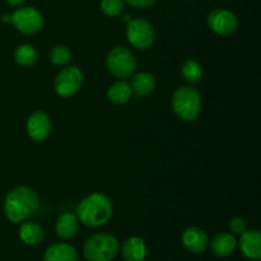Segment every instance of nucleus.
<instances>
[{
    "label": "nucleus",
    "instance_id": "1",
    "mask_svg": "<svg viewBox=\"0 0 261 261\" xmlns=\"http://www.w3.org/2000/svg\"><path fill=\"white\" fill-rule=\"evenodd\" d=\"M40 208V199L37 194L27 186H17L5 198L4 212L12 223L25 221Z\"/></svg>",
    "mask_w": 261,
    "mask_h": 261
},
{
    "label": "nucleus",
    "instance_id": "2",
    "mask_svg": "<svg viewBox=\"0 0 261 261\" xmlns=\"http://www.w3.org/2000/svg\"><path fill=\"white\" fill-rule=\"evenodd\" d=\"M112 216V203L105 194L94 193L86 196L76 208V217L84 226L101 227L110 221Z\"/></svg>",
    "mask_w": 261,
    "mask_h": 261
},
{
    "label": "nucleus",
    "instance_id": "3",
    "mask_svg": "<svg viewBox=\"0 0 261 261\" xmlns=\"http://www.w3.org/2000/svg\"><path fill=\"white\" fill-rule=\"evenodd\" d=\"M119 241L114 234L98 232L84 242V257L87 261H112L119 252Z\"/></svg>",
    "mask_w": 261,
    "mask_h": 261
},
{
    "label": "nucleus",
    "instance_id": "4",
    "mask_svg": "<svg viewBox=\"0 0 261 261\" xmlns=\"http://www.w3.org/2000/svg\"><path fill=\"white\" fill-rule=\"evenodd\" d=\"M172 109L184 121H194L200 115L201 97L194 87H180L172 97Z\"/></svg>",
    "mask_w": 261,
    "mask_h": 261
},
{
    "label": "nucleus",
    "instance_id": "5",
    "mask_svg": "<svg viewBox=\"0 0 261 261\" xmlns=\"http://www.w3.org/2000/svg\"><path fill=\"white\" fill-rule=\"evenodd\" d=\"M106 65L110 73L120 79L129 78L137 69V59L125 46H117L109 53L106 59Z\"/></svg>",
    "mask_w": 261,
    "mask_h": 261
},
{
    "label": "nucleus",
    "instance_id": "6",
    "mask_svg": "<svg viewBox=\"0 0 261 261\" xmlns=\"http://www.w3.org/2000/svg\"><path fill=\"white\" fill-rule=\"evenodd\" d=\"M126 37L134 47L145 50L154 42L155 32L149 20L144 18H135L127 23Z\"/></svg>",
    "mask_w": 261,
    "mask_h": 261
},
{
    "label": "nucleus",
    "instance_id": "7",
    "mask_svg": "<svg viewBox=\"0 0 261 261\" xmlns=\"http://www.w3.org/2000/svg\"><path fill=\"white\" fill-rule=\"evenodd\" d=\"M10 22L19 32L24 35H33L38 32L43 25V18L40 10L33 7L19 8L13 13Z\"/></svg>",
    "mask_w": 261,
    "mask_h": 261
},
{
    "label": "nucleus",
    "instance_id": "8",
    "mask_svg": "<svg viewBox=\"0 0 261 261\" xmlns=\"http://www.w3.org/2000/svg\"><path fill=\"white\" fill-rule=\"evenodd\" d=\"M83 83V74L76 66L64 68L55 79V91L60 97H71Z\"/></svg>",
    "mask_w": 261,
    "mask_h": 261
},
{
    "label": "nucleus",
    "instance_id": "9",
    "mask_svg": "<svg viewBox=\"0 0 261 261\" xmlns=\"http://www.w3.org/2000/svg\"><path fill=\"white\" fill-rule=\"evenodd\" d=\"M208 25L214 33L221 36H229L234 33L239 28V19L227 9H214L208 15Z\"/></svg>",
    "mask_w": 261,
    "mask_h": 261
},
{
    "label": "nucleus",
    "instance_id": "10",
    "mask_svg": "<svg viewBox=\"0 0 261 261\" xmlns=\"http://www.w3.org/2000/svg\"><path fill=\"white\" fill-rule=\"evenodd\" d=\"M50 117L42 111L33 112L27 121V133L35 142H43L50 135Z\"/></svg>",
    "mask_w": 261,
    "mask_h": 261
},
{
    "label": "nucleus",
    "instance_id": "11",
    "mask_svg": "<svg viewBox=\"0 0 261 261\" xmlns=\"http://www.w3.org/2000/svg\"><path fill=\"white\" fill-rule=\"evenodd\" d=\"M182 244L193 254H203L209 246L208 234L199 227H188L182 233Z\"/></svg>",
    "mask_w": 261,
    "mask_h": 261
},
{
    "label": "nucleus",
    "instance_id": "12",
    "mask_svg": "<svg viewBox=\"0 0 261 261\" xmlns=\"http://www.w3.org/2000/svg\"><path fill=\"white\" fill-rule=\"evenodd\" d=\"M240 249L250 260L261 259V234L259 231H245L240 239Z\"/></svg>",
    "mask_w": 261,
    "mask_h": 261
},
{
    "label": "nucleus",
    "instance_id": "13",
    "mask_svg": "<svg viewBox=\"0 0 261 261\" xmlns=\"http://www.w3.org/2000/svg\"><path fill=\"white\" fill-rule=\"evenodd\" d=\"M43 261H79L75 249L69 244H53L43 255Z\"/></svg>",
    "mask_w": 261,
    "mask_h": 261
},
{
    "label": "nucleus",
    "instance_id": "14",
    "mask_svg": "<svg viewBox=\"0 0 261 261\" xmlns=\"http://www.w3.org/2000/svg\"><path fill=\"white\" fill-rule=\"evenodd\" d=\"M56 233L60 239L70 240L79 231V219L73 213H64L58 218L55 224Z\"/></svg>",
    "mask_w": 261,
    "mask_h": 261
},
{
    "label": "nucleus",
    "instance_id": "15",
    "mask_svg": "<svg viewBox=\"0 0 261 261\" xmlns=\"http://www.w3.org/2000/svg\"><path fill=\"white\" fill-rule=\"evenodd\" d=\"M125 261H144L147 256V247L139 237H130L124 242L121 249Z\"/></svg>",
    "mask_w": 261,
    "mask_h": 261
},
{
    "label": "nucleus",
    "instance_id": "16",
    "mask_svg": "<svg viewBox=\"0 0 261 261\" xmlns=\"http://www.w3.org/2000/svg\"><path fill=\"white\" fill-rule=\"evenodd\" d=\"M236 246L237 241L234 236L231 233H227V232H222V233L217 234L211 244V249L213 254L219 257L229 256L234 251Z\"/></svg>",
    "mask_w": 261,
    "mask_h": 261
},
{
    "label": "nucleus",
    "instance_id": "17",
    "mask_svg": "<svg viewBox=\"0 0 261 261\" xmlns=\"http://www.w3.org/2000/svg\"><path fill=\"white\" fill-rule=\"evenodd\" d=\"M155 86V79L152 74L149 73H138L137 75L133 76L132 83V91L135 92L138 96H149L154 92Z\"/></svg>",
    "mask_w": 261,
    "mask_h": 261
},
{
    "label": "nucleus",
    "instance_id": "18",
    "mask_svg": "<svg viewBox=\"0 0 261 261\" xmlns=\"http://www.w3.org/2000/svg\"><path fill=\"white\" fill-rule=\"evenodd\" d=\"M19 237L28 246H36L43 240V229L36 222H25L19 229Z\"/></svg>",
    "mask_w": 261,
    "mask_h": 261
},
{
    "label": "nucleus",
    "instance_id": "19",
    "mask_svg": "<svg viewBox=\"0 0 261 261\" xmlns=\"http://www.w3.org/2000/svg\"><path fill=\"white\" fill-rule=\"evenodd\" d=\"M133 91L129 83L124 81L115 82L107 91V97L111 102L116 105H124L129 101L130 96H132Z\"/></svg>",
    "mask_w": 261,
    "mask_h": 261
},
{
    "label": "nucleus",
    "instance_id": "20",
    "mask_svg": "<svg viewBox=\"0 0 261 261\" xmlns=\"http://www.w3.org/2000/svg\"><path fill=\"white\" fill-rule=\"evenodd\" d=\"M181 73H182L185 81L189 82L190 84L199 83L203 78V69H201L200 64L195 60L185 61L182 69H181Z\"/></svg>",
    "mask_w": 261,
    "mask_h": 261
},
{
    "label": "nucleus",
    "instance_id": "21",
    "mask_svg": "<svg viewBox=\"0 0 261 261\" xmlns=\"http://www.w3.org/2000/svg\"><path fill=\"white\" fill-rule=\"evenodd\" d=\"M14 59L19 65L32 66L37 61L38 55L31 45H22L15 50Z\"/></svg>",
    "mask_w": 261,
    "mask_h": 261
},
{
    "label": "nucleus",
    "instance_id": "22",
    "mask_svg": "<svg viewBox=\"0 0 261 261\" xmlns=\"http://www.w3.org/2000/svg\"><path fill=\"white\" fill-rule=\"evenodd\" d=\"M50 59L53 61V64H55V65H65V64L71 61L73 54H71V51L66 46L56 45L51 50Z\"/></svg>",
    "mask_w": 261,
    "mask_h": 261
},
{
    "label": "nucleus",
    "instance_id": "23",
    "mask_svg": "<svg viewBox=\"0 0 261 261\" xmlns=\"http://www.w3.org/2000/svg\"><path fill=\"white\" fill-rule=\"evenodd\" d=\"M124 0H101V9L109 17H117L124 10Z\"/></svg>",
    "mask_w": 261,
    "mask_h": 261
},
{
    "label": "nucleus",
    "instance_id": "24",
    "mask_svg": "<svg viewBox=\"0 0 261 261\" xmlns=\"http://www.w3.org/2000/svg\"><path fill=\"white\" fill-rule=\"evenodd\" d=\"M229 228L233 233L242 234L246 231V222L241 217H236V218L231 219V222H229Z\"/></svg>",
    "mask_w": 261,
    "mask_h": 261
},
{
    "label": "nucleus",
    "instance_id": "25",
    "mask_svg": "<svg viewBox=\"0 0 261 261\" xmlns=\"http://www.w3.org/2000/svg\"><path fill=\"white\" fill-rule=\"evenodd\" d=\"M130 7L137 8V9H145L154 4L157 0H125Z\"/></svg>",
    "mask_w": 261,
    "mask_h": 261
},
{
    "label": "nucleus",
    "instance_id": "26",
    "mask_svg": "<svg viewBox=\"0 0 261 261\" xmlns=\"http://www.w3.org/2000/svg\"><path fill=\"white\" fill-rule=\"evenodd\" d=\"M10 7H20L25 0H7Z\"/></svg>",
    "mask_w": 261,
    "mask_h": 261
},
{
    "label": "nucleus",
    "instance_id": "27",
    "mask_svg": "<svg viewBox=\"0 0 261 261\" xmlns=\"http://www.w3.org/2000/svg\"><path fill=\"white\" fill-rule=\"evenodd\" d=\"M130 18H132V17H130V15H125V17H124V20H125V22H127V20H129V22H130V20H132V19H130Z\"/></svg>",
    "mask_w": 261,
    "mask_h": 261
}]
</instances>
